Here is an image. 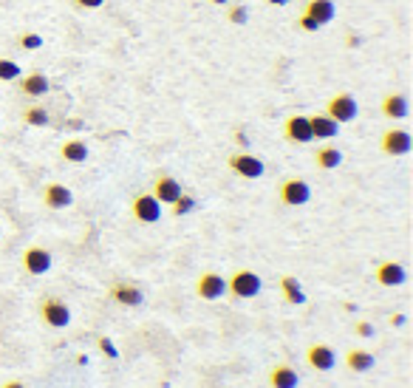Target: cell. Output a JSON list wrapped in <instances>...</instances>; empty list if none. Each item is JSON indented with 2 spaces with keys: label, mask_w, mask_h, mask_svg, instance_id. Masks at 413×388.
<instances>
[{
  "label": "cell",
  "mask_w": 413,
  "mask_h": 388,
  "mask_svg": "<svg viewBox=\"0 0 413 388\" xmlns=\"http://www.w3.org/2000/svg\"><path fill=\"white\" fill-rule=\"evenodd\" d=\"M227 292L232 297H238V301H249V297L260 292V278L252 270H235L227 281Z\"/></svg>",
  "instance_id": "obj_1"
},
{
  "label": "cell",
  "mask_w": 413,
  "mask_h": 388,
  "mask_svg": "<svg viewBox=\"0 0 413 388\" xmlns=\"http://www.w3.org/2000/svg\"><path fill=\"white\" fill-rule=\"evenodd\" d=\"M40 317L46 326H51V329H66L71 323V309L66 301H60V297H46L43 306H40Z\"/></svg>",
  "instance_id": "obj_2"
},
{
  "label": "cell",
  "mask_w": 413,
  "mask_h": 388,
  "mask_svg": "<svg viewBox=\"0 0 413 388\" xmlns=\"http://www.w3.org/2000/svg\"><path fill=\"white\" fill-rule=\"evenodd\" d=\"M379 147H382V154H388V156H405L413 147V136L405 128H391V131L382 133Z\"/></svg>",
  "instance_id": "obj_3"
},
{
  "label": "cell",
  "mask_w": 413,
  "mask_h": 388,
  "mask_svg": "<svg viewBox=\"0 0 413 388\" xmlns=\"http://www.w3.org/2000/svg\"><path fill=\"white\" fill-rule=\"evenodd\" d=\"M133 219L142 224H156L162 219V204L153 193H139L133 198Z\"/></svg>",
  "instance_id": "obj_4"
},
{
  "label": "cell",
  "mask_w": 413,
  "mask_h": 388,
  "mask_svg": "<svg viewBox=\"0 0 413 388\" xmlns=\"http://www.w3.org/2000/svg\"><path fill=\"white\" fill-rule=\"evenodd\" d=\"M278 196L286 207H300L311 198V187L303 182V178H286V182L280 185V190H278Z\"/></svg>",
  "instance_id": "obj_5"
},
{
  "label": "cell",
  "mask_w": 413,
  "mask_h": 388,
  "mask_svg": "<svg viewBox=\"0 0 413 388\" xmlns=\"http://www.w3.org/2000/svg\"><path fill=\"white\" fill-rule=\"evenodd\" d=\"M23 270L28 275H46L51 270V252L46 247H26L23 250Z\"/></svg>",
  "instance_id": "obj_6"
},
{
  "label": "cell",
  "mask_w": 413,
  "mask_h": 388,
  "mask_svg": "<svg viewBox=\"0 0 413 388\" xmlns=\"http://www.w3.org/2000/svg\"><path fill=\"white\" fill-rule=\"evenodd\" d=\"M326 113L334 119V122H351L354 116H357V100H354L351 94H337V97H332L329 100V105H326Z\"/></svg>",
  "instance_id": "obj_7"
},
{
  "label": "cell",
  "mask_w": 413,
  "mask_h": 388,
  "mask_svg": "<svg viewBox=\"0 0 413 388\" xmlns=\"http://www.w3.org/2000/svg\"><path fill=\"white\" fill-rule=\"evenodd\" d=\"M195 292L201 301H218L221 295H227V278H221L218 272H204L195 284Z\"/></svg>",
  "instance_id": "obj_8"
},
{
  "label": "cell",
  "mask_w": 413,
  "mask_h": 388,
  "mask_svg": "<svg viewBox=\"0 0 413 388\" xmlns=\"http://www.w3.org/2000/svg\"><path fill=\"white\" fill-rule=\"evenodd\" d=\"M227 165H229V170H235V173L244 176V178H258V176H263V162H260L258 156H252V154H232V156L227 159Z\"/></svg>",
  "instance_id": "obj_9"
},
{
  "label": "cell",
  "mask_w": 413,
  "mask_h": 388,
  "mask_svg": "<svg viewBox=\"0 0 413 388\" xmlns=\"http://www.w3.org/2000/svg\"><path fill=\"white\" fill-rule=\"evenodd\" d=\"M306 363H309L314 371H332L334 363H337L334 349L326 346V343H314V346H309V351H306Z\"/></svg>",
  "instance_id": "obj_10"
},
{
  "label": "cell",
  "mask_w": 413,
  "mask_h": 388,
  "mask_svg": "<svg viewBox=\"0 0 413 388\" xmlns=\"http://www.w3.org/2000/svg\"><path fill=\"white\" fill-rule=\"evenodd\" d=\"M283 133H286L289 142H298V145H306V142L314 139V136H311V128H309V116H303V113L289 116L286 125H283Z\"/></svg>",
  "instance_id": "obj_11"
},
{
  "label": "cell",
  "mask_w": 413,
  "mask_h": 388,
  "mask_svg": "<svg viewBox=\"0 0 413 388\" xmlns=\"http://www.w3.org/2000/svg\"><path fill=\"white\" fill-rule=\"evenodd\" d=\"M43 201H46V207H51V210H66V207L74 204V193L60 182H51L43 190Z\"/></svg>",
  "instance_id": "obj_12"
},
{
  "label": "cell",
  "mask_w": 413,
  "mask_h": 388,
  "mask_svg": "<svg viewBox=\"0 0 413 388\" xmlns=\"http://www.w3.org/2000/svg\"><path fill=\"white\" fill-rule=\"evenodd\" d=\"M405 278H407L405 266L396 264V261H382L376 266V284H382V286H402Z\"/></svg>",
  "instance_id": "obj_13"
},
{
  "label": "cell",
  "mask_w": 413,
  "mask_h": 388,
  "mask_svg": "<svg viewBox=\"0 0 413 388\" xmlns=\"http://www.w3.org/2000/svg\"><path fill=\"white\" fill-rule=\"evenodd\" d=\"M309 128H311V136H314V139H334V136L340 133V122H334L329 113H314V116H309Z\"/></svg>",
  "instance_id": "obj_14"
},
{
  "label": "cell",
  "mask_w": 413,
  "mask_h": 388,
  "mask_svg": "<svg viewBox=\"0 0 413 388\" xmlns=\"http://www.w3.org/2000/svg\"><path fill=\"white\" fill-rule=\"evenodd\" d=\"M182 193H184L182 185L175 182L173 176H159L156 182H153V196L159 198V204H173Z\"/></svg>",
  "instance_id": "obj_15"
},
{
  "label": "cell",
  "mask_w": 413,
  "mask_h": 388,
  "mask_svg": "<svg viewBox=\"0 0 413 388\" xmlns=\"http://www.w3.org/2000/svg\"><path fill=\"white\" fill-rule=\"evenodd\" d=\"M20 91H23L26 97H46V94L51 91V82H48L46 74L32 71V74H26V77L20 80Z\"/></svg>",
  "instance_id": "obj_16"
},
{
  "label": "cell",
  "mask_w": 413,
  "mask_h": 388,
  "mask_svg": "<svg viewBox=\"0 0 413 388\" xmlns=\"http://www.w3.org/2000/svg\"><path fill=\"white\" fill-rule=\"evenodd\" d=\"M298 382H300V374L294 371L291 366H286V363H278L269 371V385L272 388H298Z\"/></svg>",
  "instance_id": "obj_17"
},
{
  "label": "cell",
  "mask_w": 413,
  "mask_h": 388,
  "mask_svg": "<svg viewBox=\"0 0 413 388\" xmlns=\"http://www.w3.org/2000/svg\"><path fill=\"white\" fill-rule=\"evenodd\" d=\"M111 297L119 306H139L142 304V289L133 284H113L111 286Z\"/></svg>",
  "instance_id": "obj_18"
},
{
  "label": "cell",
  "mask_w": 413,
  "mask_h": 388,
  "mask_svg": "<svg viewBox=\"0 0 413 388\" xmlns=\"http://www.w3.org/2000/svg\"><path fill=\"white\" fill-rule=\"evenodd\" d=\"M382 113L388 119H405L407 116V97L405 94H388L382 100Z\"/></svg>",
  "instance_id": "obj_19"
},
{
  "label": "cell",
  "mask_w": 413,
  "mask_h": 388,
  "mask_svg": "<svg viewBox=\"0 0 413 388\" xmlns=\"http://www.w3.org/2000/svg\"><path fill=\"white\" fill-rule=\"evenodd\" d=\"M303 15H309L311 20H317L323 26V23L334 20V3H332V0H309V6H306Z\"/></svg>",
  "instance_id": "obj_20"
},
{
  "label": "cell",
  "mask_w": 413,
  "mask_h": 388,
  "mask_svg": "<svg viewBox=\"0 0 413 388\" xmlns=\"http://www.w3.org/2000/svg\"><path fill=\"white\" fill-rule=\"evenodd\" d=\"M345 366H348V371H368L371 366H374V354L371 351H365V349H351L348 354H345Z\"/></svg>",
  "instance_id": "obj_21"
},
{
  "label": "cell",
  "mask_w": 413,
  "mask_h": 388,
  "mask_svg": "<svg viewBox=\"0 0 413 388\" xmlns=\"http://www.w3.org/2000/svg\"><path fill=\"white\" fill-rule=\"evenodd\" d=\"M314 162L320 170H337L343 165V151L340 147H320L314 154Z\"/></svg>",
  "instance_id": "obj_22"
},
{
  "label": "cell",
  "mask_w": 413,
  "mask_h": 388,
  "mask_svg": "<svg viewBox=\"0 0 413 388\" xmlns=\"http://www.w3.org/2000/svg\"><path fill=\"white\" fill-rule=\"evenodd\" d=\"M60 154H63V159L66 162H85L88 159V145L82 142V139H68L63 147H60Z\"/></svg>",
  "instance_id": "obj_23"
},
{
  "label": "cell",
  "mask_w": 413,
  "mask_h": 388,
  "mask_svg": "<svg viewBox=\"0 0 413 388\" xmlns=\"http://www.w3.org/2000/svg\"><path fill=\"white\" fill-rule=\"evenodd\" d=\"M280 289H283V297H286V304H303L306 301V295H303V289H300V284L294 281L291 275H286V278H280Z\"/></svg>",
  "instance_id": "obj_24"
},
{
  "label": "cell",
  "mask_w": 413,
  "mask_h": 388,
  "mask_svg": "<svg viewBox=\"0 0 413 388\" xmlns=\"http://www.w3.org/2000/svg\"><path fill=\"white\" fill-rule=\"evenodd\" d=\"M48 111L43 108V105H28L26 111H23V122L26 125H32V128H46L48 125Z\"/></svg>",
  "instance_id": "obj_25"
},
{
  "label": "cell",
  "mask_w": 413,
  "mask_h": 388,
  "mask_svg": "<svg viewBox=\"0 0 413 388\" xmlns=\"http://www.w3.org/2000/svg\"><path fill=\"white\" fill-rule=\"evenodd\" d=\"M193 207H195V201L190 198V196H179V198H175L173 204H170V210H173V216H187L190 210H193Z\"/></svg>",
  "instance_id": "obj_26"
},
{
  "label": "cell",
  "mask_w": 413,
  "mask_h": 388,
  "mask_svg": "<svg viewBox=\"0 0 413 388\" xmlns=\"http://www.w3.org/2000/svg\"><path fill=\"white\" fill-rule=\"evenodd\" d=\"M20 77V66L15 59H3L0 57V80H17Z\"/></svg>",
  "instance_id": "obj_27"
},
{
  "label": "cell",
  "mask_w": 413,
  "mask_h": 388,
  "mask_svg": "<svg viewBox=\"0 0 413 388\" xmlns=\"http://www.w3.org/2000/svg\"><path fill=\"white\" fill-rule=\"evenodd\" d=\"M20 46H23L26 51H28V48H40V46H43V37H40V35H35V32H28V35H23V37H20Z\"/></svg>",
  "instance_id": "obj_28"
},
{
  "label": "cell",
  "mask_w": 413,
  "mask_h": 388,
  "mask_svg": "<svg viewBox=\"0 0 413 388\" xmlns=\"http://www.w3.org/2000/svg\"><path fill=\"white\" fill-rule=\"evenodd\" d=\"M229 23H235V26H244V23H247V9H244V6H235V9H229Z\"/></svg>",
  "instance_id": "obj_29"
},
{
  "label": "cell",
  "mask_w": 413,
  "mask_h": 388,
  "mask_svg": "<svg viewBox=\"0 0 413 388\" xmlns=\"http://www.w3.org/2000/svg\"><path fill=\"white\" fill-rule=\"evenodd\" d=\"M298 28H300V32H317L320 23H317V20H311L309 15H303V17L298 20Z\"/></svg>",
  "instance_id": "obj_30"
},
{
  "label": "cell",
  "mask_w": 413,
  "mask_h": 388,
  "mask_svg": "<svg viewBox=\"0 0 413 388\" xmlns=\"http://www.w3.org/2000/svg\"><path fill=\"white\" fill-rule=\"evenodd\" d=\"M354 332H357L360 338H374V326H371V323H365V320H360L357 326H354Z\"/></svg>",
  "instance_id": "obj_31"
},
{
  "label": "cell",
  "mask_w": 413,
  "mask_h": 388,
  "mask_svg": "<svg viewBox=\"0 0 413 388\" xmlns=\"http://www.w3.org/2000/svg\"><path fill=\"white\" fill-rule=\"evenodd\" d=\"M105 3V0H74V6H79V9H99Z\"/></svg>",
  "instance_id": "obj_32"
},
{
  "label": "cell",
  "mask_w": 413,
  "mask_h": 388,
  "mask_svg": "<svg viewBox=\"0 0 413 388\" xmlns=\"http://www.w3.org/2000/svg\"><path fill=\"white\" fill-rule=\"evenodd\" d=\"M99 343H102V349H105V354H108V357H116V351H113V346H111V340H108V338H102Z\"/></svg>",
  "instance_id": "obj_33"
},
{
  "label": "cell",
  "mask_w": 413,
  "mask_h": 388,
  "mask_svg": "<svg viewBox=\"0 0 413 388\" xmlns=\"http://www.w3.org/2000/svg\"><path fill=\"white\" fill-rule=\"evenodd\" d=\"M0 388H26V385H23V382H17V380H9V382H3Z\"/></svg>",
  "instance_id": "obj_34"
},
{
  "label": "cell",
  "mask_w": 413,
  "mask_h": 388,
  "mask_svg": "<svg viewBox=\"0 0 413 388\" xmlns=\"http://www.w3.org/2000/svg\"><path fill=\"white\" fill-rule=\"evenodd\" d=\"M391 323H394V326H402V323H405V315H394Z\"/></svg>",
  "instance_id": "obj_35"
},
{
  "label": "cell",
  "mask_w": 413,
  "mask_h": 388,
  "mask_svg": "<svg viewBox=\"0 0 413 388\" xmlns=\"http://www.w3.org/2000/svg\"><path fill=\"white\" fill-rule=\"evenodd\" d=\"M272 6H283V3H289V0H269Z\"/></svg>",
  "instance_id": "obj_36"
},
{
  "label": "cell",
  "mask_w": 413,
  "mask_h": 388,
  "mask_svg": "<svg viewBox=\"0 0 413 388\" xmlns=\"http://www.w3.org/2000/svg\"><path fill=\"white\" fill-rule=\"evenodd\" d=\"M213 3H227V0H213Z\"/></svg>",
  "instance_id": "obj_37"
}]
</instances>
